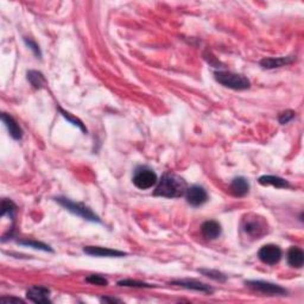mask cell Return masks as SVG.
Returning a JSON list of instances; mask_svg holds the SVG:
<instances>
[{
    "label": "cell",
    "instance_id": "cell-2",
    "mask_svg": "<svg viewBox=\"0 0 304 304\" xmlns=\"http://www.w3.org/2000/svg\"><path fill=\"white\" fill-rule=\"evenodd\" d=\"M214 78L220 85L234 91H245L251 87V82L247 78L232 71L217 70L214 72Z\"/></svg>",
    "mask_w": 304,
    "mask_h": 304
},
{
    "label": "cell",
    "instance_id": "cell-8",
    "mask_svg": "<svg viewBox=\"0 0 304 304\" xmlns=\"http://www.w3.org/2000/svg\"><path fill=\"white\" fill-rule=\"evenodd\" d=\"M185 200L192 207H200L205 205L208 200V194L202 186L200 185H192L186 189L185 192Z\"/></svg>",
    "mask_w": 304,
    "mask_h": 304
},
{
    "label": "cell",
    "instance_id": "cell-22",
    "mask_svg": "<svg viewBox=\"0 0 304 304\" xmlns=\"http://www.w3.org/2000/svg\"><path fill=\"white\" fill-rule=\"evenodd\" d=\"M200 274H202L206 277H208L210 279H214V281L220 282V283H224L227 281V277L221 272L216 271V270H207V269H202V270H199Z\"/></svg>",
    "mask_w": 304,
    "mask_h": 304
},
{
    "label": "cell",
    "instance_id": "cell-6",
    "mask_svg": "<svg viewBox=\"0 0 304 304\" xmlns=\"http://www.w3.org/2000/svg\"><path fill=\"white\" fill-rule=\"evenodd\" d=\"M245 284L252 290H255V291L261 293H266V295L284 296L288 293V290L282 288L281 285L274 284V283H269L264 281H246Z\"/></svg>",
    "mask_w": 304,
    "mask_h": 304
},
{
    "label": "cell",
    "instance_id": "cell-13",
    "mask_svg": "<svg viewBox=\"0 0 304 304\" xmlns=\"http://www.w3.org/2000/svg\"><path fill=\"white\" fill-rule=\"evenodd\" d=\"M202 236L208 240H215L221 236V224L215 220H208L201 226Z\"/></svg>",
    "mask_w": 304,
    "mask_h": 304
},
{
    "label": "cell",
    "instance_id": "cell-3",
    "mask_svg": "<svg viewBox=\"0 0 304 304\" xmlns=\"http://www.w3.org/2000/svg\"><path fill=\"white\" fill-rule=\"evenodd\" d=\"M55 201L63 207L64 209H67L68 212H70L71 214H74L76 216H80L84 220L91 221V222H101L100 217L96 215V214L93 212V210L87 207L84 203L80 202H74L71 200H69L67 198H56Z\"/></svg>",
    "mask_w": 304,
    "mask_h": 304
},
{
    "label": "cell",
    "instance_id": "cell-1",
    "mask_svg": "<svg viewBox=\"0 0 304 304\" xmlns=\"http://www.w3.org/2000/svg\"><path fill=\"white\" fill-rule=\"evenodd\" d=\"M188 185L184 179L175 174H164L158 181L154 195L167 199H177L184 196Z\"/></svg>",
    "mask_w": 304,
    "mask_h": 304
},
{
    "label": "cell",
    "instance_id": "cell-26",
    "mask_svg": "<svg viewBox=\"0 0 304 304\" xmlns=\"http://www.w3.org/2000/svg\"><path fill=\"white\" fill-rule=\"evenodd\" d=\"M24 42H25L26 46L32 50V53L36 55L37 58H42V53H41L40 47H38V44L34 42V41L30 40V38H24Z\"/></svg>",
    "mask_w": 304,
    "mask_h": 304
},
{
    "label": "cell",
    "instance_id": "cell-21",
    "mask_svg": "<svg viewBox=\"0 0 304 304\" xmlns=\"http://www.w3.org/2000/svg\"><path fill=\"white\" fill-rule=\"evenodd\" d=\"M118 285L119 286H126V288H139V289L155 288V285L147 284V283L139 282V281H132V279H123V281L118 282Z\"/></svg>",
    "mask_w": 304,
    "mask_h": 304
},
{
    "label": "cell",
    "instance_id": "cell-27",
    "mask_svg": "<svg viewBox=\"0 0 304 304\" xmlns=\"http://www.w3.org/2000/svg\"><path fill=\"white\" fill-rule=\"evenodd\" d=\"M2 303H24L23 299L20 298H15V297H3L0 298Z\"/></svg>",
    "mask_w": 304,
    "mask_h": 304
},
{
    "label": "cell",
    "instance_id": "cell-23",
    "mask_svg": "<svg viewBox=\"0 0 304 304\" xmlns=\"http://www.w3.org/2000/svg\"><path fill=\"white\" fill-rule=\"evenodd\" d=\"M58 109H60V112H61V114H62V117H64V118L67 119L69 123H71L74 126H78L79 129H80L84 133H87V129H86L85 125H84V124H82V122H81L80 119L74 118V117H72L70 113L65 112L64 109H62V108H61V107H58Z\"/></svg>",
    "mask_w": 304,
    "mask_h": 304
},
{
    "label": "cell",
    "instance_id": "cell-28",
    "mask_svg": "<svg viewBox=\"0 0 304 304\" xmlns=\"http://www.w3.org/2000/svg\"><path fill=\"white\" fill-rule=\"evenodd\" d=\"M101 302H110V303H120L122 300L119 298H116V297H102Z\"/></svg>",
    "mask_w": 304,
    "mask_h": 304
},
{
    "label": "cell",
    "instance_id": "cell-10",
    "mask_svg": "<svg viewBox=\"0 0 304 304\" xmlns=\"http://www.w3.org/2000/svg\"><path fill=\"white\" fill-rule=\"evenodd\" d=\"M84 252L88 255H93V257H108V258H118V257H125V252L112 250V248L107 247H100V246H86L84 248Z\"/></svg>",
    "mask_w": 304,
    "mask_h": 304
},
{
    "label": "cell",
    "instance_id": "cell-7",
    "mask_svg": "<svg viewBox=\"0 0 304 304\" xmlns=\"http://www.w3.org/2000/svg\"><path fill=\"white\" fill-rule=\"evenodd\" d=\"M282 250L277 245H264L258 252V258L266 265H276L282 259Z\"/></svg>",
    "mask_w": 304,
    "mask_h": 304
},
{
    "label": "cell",
    "instance_id": "cell-4",
    "mask_svg": "<svg viewBox=\"0 0 304 304\" xmlns=\"http://www.w3.org/2000/svg\"><path fill=\"white\" fill-rule=\"evenodd\" d=\"M241 231L252 239H260L268 231V222L260 216L248 214L241 222Z\"/></svg>",
    "mask_w": 304,
    "mask_h": 304
},
{
    "label": "cell",
    "instance_id": "cell-18",
    "mask_svg": "<svg viewBox=\"0 0 304 304\" xmlns=\"http://www.w3.org/2000/svg\"><path fill=\"white\" fill-rule=\"evenodd\" d=\"M27 81L30 82L31 86L36 89H41L44 87V85L47 84L46 78L41 71L37 70H29L27 71Z\"/></svg>",
    "mask_w": 304,
    "mask_h": 304
},
{
    "label": "cell",
    "instance_id": "cell-25",
    "mask_svg": "<svg viewBox=\"0 0 304 304\" xmlns=\"http://www.w3.org/2000/svg\"><path fill=\"white\" fill-rule=\"evenodd\" d=\"M296 113L293 112V110H284V112L279 113L278 116V122L279 124H282V125H285V124H288L291 122V120L295 118Z\"/></svg>",
    "mask_w": 304,
    "mask_h": 304
},
{
    "label": "cell",
    "instance_id": "cell-14",
    "mask_svg": "<svg viewBox=\"0 0 304 304\" xmlns=\"http://www.w3.org/2000/svg\"><path fill=\"white\" fill-rule=\"evenodd\" d=\"M2 120H3V123L5 124V126L8 127L10 136H11L13 139H16V140L22 139L23 131H22V129H20L18 123L16 122L15 118H13L12 116H10V114H8V113H3Z\"/></svg>",
    "mask_w": 304,
    "mask_h": 304
},
{
    "label": "cell",
    "instance_id": "cell-19",
    "mask_svg": "<svg viewBox=\"0 0 304 304\" xmlns=\"http://www.w3.org/2000/svg\"><path fill=\"white\" fill-rule=\"evenodd\" d=\"M18 244L23 245V246L32 247L34 250H41L44 252H54L53 248H51L49 245L41 243V241H37V240H18Z\"/></svg>",
    "mask_w": 304,
    "mask_h": 304
},
{
    "label": "cell",
    "instance_id": "cell-16",
    "mask_svg": "<svg viewBox=\"0 0 304 304\" xmlns=\"http://www.w3.org/2000/svg\"><path fill=\"white\" fill-rule=\"evenodd\" d=\"M286 259H288V264L292 268L300 269L304 264V252L302 248L292 246L289 248L288 254H286Z\"/></svg>",
    "mask_w": 304,
    "mask_h": 304
},
{
    "label": "cell",
    "instance_id": "cell-20",
    "mask_svg": "<svg viewBox=\"0 0 304 304\" xmlns=\"http://www.w3.org/2000/svg\"><path fill=\"white\" fill-rule=\"evenodd\" d=\"M17 210V206L13 203L11 200L4 199L2 202V216L4 217L5 215H9L11 219H15V213Z\"/></svg>",
    "mask_w": 304,
    "mask_h": 304
},
{
    "label": "cell",
    "instance_id": "cell-9",
    "mask_svg": "<svg viewBox=\"0 0 304 304\" xmlns=\"http://www.w3.org/2000/svg\"><path fill=\"white\" fill-rule=\"evenodd\" d=\"M49 296L50 290L46 288V286L36 285L26 291L27 299L33 303H51Z\"/></svg>",
    "mask_w": 304,
    "mask_h": 304
},
{
    "label": "cell",
    "instance_id": "cell-15",
    "mask_svg": "<svg viewBox=\"0 0 304 304\" xmlns=\"http://www.w3.org/2000/svg\"><path fill=\"white\" fill-rule=\"evenodd\" d=\"M231 192L237 198H244L250 192V183L245 177H236L231 183Z\"/></svg>",
    "mask_w": 304,
    "mask_h": 304
},
{
    "label": "cell",
    "instance_id": "cell-24",
    "mask_svg": "<svg viewBox=\"0 0 304 304\" xmlns=\"http://www.w3.org/2000/svg\"><path fill=\"white\" fill-rule=\"evenodd\" d=\"M86 282L89 284H94L99 286H107L108 285V281L105 277L99 275H89L88 277H86Z\"/></svg>",
    "mask_w": 304,
    "mask_h": 304
},
{
    "label": "cell",
    "instance_id": "cell-11",
    "mask_svg": "<svg viewBox=\"0 0 304 304\" xmlns=\"http://www.w3.org/2000/svg\"><path fill=\"white\" fill-rule=\"evenodd\" d=\"M171 284L181 286V288H184L188 290H194V291H200L205 293H212L214 291L209 285H207L205 283H201L199 281H195V279H179V281L171 282Z\"/></svg>",
    "mask_w": 304,
    "mask_h": 304
},
{
    "label": "cell",
    "instance_id": "cell-5",
    "mask_svg": "<svg viewBox=\"0 0 304 304\" xmlns=\"http://www.w3.org/2000/svg\"><path fill=\"white\" fill-rule=\"evenodd\" d=\"M133 184L140 190H147L151 189L152 186L157 185L158 177L152 169L147 167H139L134 171L132 177Z\"/></svg>",
    "mask_w": 304,
    "mask_h": 304
},
{
    "label": "cell",
    "instance_id": "cell-12",
    "mask_svg": "<svg viewBox=\"0 0 304 304\" xmlns=\"http://www.w3.org/2000/svg\"><path fill=\"white\" fill-rule=\"evenodd\" d=\"M296 61V56H284V57H265L259 62L264 69H276L289 65Z\"/></svg>",
    "mask_w": 304,
    "mask_h": 304
},
{
    "label": "cell",
    "instance_id": "cell-17",
    "mask_svg": "<svg viewBox=\"0 0 304 304\" xmlns=\"http://www.w3.org/2000/svg\"><path fill=\"white\" fill-rule=\"evenodd\" d=\"M258 182H259V184H261V185H272V186H275V188H279V189L289 188L290 186L289 182L286 181V179L278 177V176H272V175L261 176V177H259Z\"/></svg>",
    "mask_w": 304,
    "mask_h": 304
}]
</instances>
